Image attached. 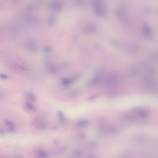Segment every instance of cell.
I'll return each instance as SVG.
<instances>
[{
  "instance_id": "1",
  "label": "cell",
  "mask_w": 158,
  "mask_h": 158,
  "mask_svg": "<svg viewBox=\"0 0 158 158\" xmlns=\"http://www.w3.org/2000/svg\"><path fill=\"white\" fill-rule=\"evenodd\" d=\"M94 12L97 16L104 17L106 16L107 10L103 0H91Z\"/></svg>"
},
{
  "instance_id": "2",
  "label": "cell",
  "mask_w": 158,
  "mask_h": 158,
  "mask_svg": "<svg viewBox=\"0 0 158 158\" xmlns=\"http://www.w3.org/2000/svg\"><path fill=\"white\" fill-rule=\"evenodd\" d=\"M125 10L122 6H118L115 10V15L123 25L127 27H130L131 25V21Z\"/></svg>"
},
{
  "instance_id": "3",
  "label": "cell",
  "mask_w": 158,
  "mask_h": 158,
  "mask_svg": "<svg viewBox=\"0 0 158 158\" xmlns=\"http://www.w3.org/2000/svg\"><path fill=\"white\" fill-rule=\"evenodd\" d=\"M33 123L34 126L39 130H44L46 128L45 121L40 117H36L34 119Z\"/></svg>"
},
{
  "instance_id": "4",
  "label": "cell",
  "mask_w": 158,
  "mask_h": 158,
  "mask_svg": "<svg viewBox=\"0 0 158 158\" xmlns=\"http://www.w3.org/2000/svg\"><path fill=\"white\" fill-rule=\"evenodd\" d=\"M97 30L96 26L93 24H88L85 25L83 28V31L85 33H95Z\"/></svg>"
},
{
  "instance_id": "5",
  "label": "cell",
  "mask_w": 158,
  "mask_h": 158,
  "mask_svg": "<svg viewBox=\"0 0 158 158\" xmlns=\"http://www.w3.org/2000/svg\"><path fill=\"white\" fill-rule=\"evenodd\" d=\"M25 98L27 100L31 101H34L36 100V96L33 93L27 91L24 94Z\"/></svg>"
},
{
  "instance_id": "6",
  "label": "cell",
  "mask_w": 158,
  "mask_h": 158,
  "mask_svg": "<svg viewBox=\"0 0 158 158\" xmlns=\"http://www.w3.org/2000/svg\"><path fill=\"white\" fill-rule=\"evenodd\" d=\"M36 156L39 158H46L48 156L47 153L42 148L38 149L36 151Z\"/></svg>"
},
{
  "instance_id": "7",
  "label": "cell",
  "mask_w": 158,
  "mask_h": 158,
  "mask_svg": "<svg viewBox=\"0 0 158 158\" xmlns=\"http://www.w3.org/2000/svg\"><path fill=\"white\" fill-rule=\"evenodd\" d=\"M89 122L87 120L83 119L78 121L76 124V127L78 128H83L88 126Z\"/></svg>"
},
{
  "instance_id": "8",
  "label": "cell",
  "mask_w": 158,
  "mask_h": 158,
  "mask_svg": "<svg viewBox=\"0 0 158 158\" xmlns=\"http://www.w3.org/2000/svg\"><path fill=\"white\" fill-rule=\"evenodd\" d=\"M27 48L29 50L35 51L37 50V46L36 44L33 41H29L27 43Z\"/></svg>"
},
{
  "instance_id": "9",
  "label": "cell",
  "mask_w": 158,
  "mask_h": 158,
  "mask_svg": "<svg viewBox=\"0 0 158 158\" xmlns=\"http://www.w3.org/2000/svg\"><path fill=\"white\" fill-rule=\"evenodd\" d=\"M134 111L136 113L138 114L139 116L142 117H146L148 116V112L145 110L136 108L134 109Z\"/></svg>"
},
{
  "instance_id": "10",
  "label": "cell",
  "mask_w": 158,
  "mask_h": 158,
  "mask_svg": "<svg viewBox=\"0 0 158 158\" xmlns=\"http://www.w3.org/2000/svg\"><path fill=\"white\" fill-rule=\"evenodd\" d=\"M4 122L6 126L8 127L9 130L10 132H13L15 131V128L13 123L7 120H5Z\"/></svg>"
},
{
  "instance_id": "11",
  "label": "cell",
  "mask_w": 158,
  "mask_h": 158,
  "mask_svg": "<svg viewBox=\"0 0 158 158\" xmlns=\"http://www.w3.org/2000/svg\"><path fill=\"white\" fill-rule=\"evenodd\" d=\"M121 118L124 121L132 122L135 121V119L131 116L128 114H123L121 116Z\"/></svg>"
},
{
  "instance_id": "12",
  "label": "cell",
  "mask_w": 158,
  "mask_h": 158,
  "mask_svg": "<svg viewBox=\"0 0 158 158\" xmlns=\"http://www.w3.org/2000/svg\"><path fill=\"white\" fill-rule=\"evenodd\" d=\"M61 123L64 124L66 123V118L64 115V113L62 111H59L57 113Z\"/></svg>"
},
{
  "instance_id": "13",
  "label": "cell",
  "mask_w": 158,
  "mask_h": 158,
  "mask_svg": "<svg viewBox=\"0 0 158 158\" xmlns=\"http://www.w3.org/2000/svg\"><path fill=\"white\" fill-rule=\"evenodd\" d=\"M106 130V131L110 134H117V133H118L119 131L118 129L116 127H110L108 128H106L104 129V130Z\"/></svg>"
},
{
  "instance_id": "14",
  "label": "cell",
  "mask_w": 158,
  "mask_h": 158,
  "mask_svg": "<svg viewBox=\"0 0 158 158\" xmlns=\"http://www.w3.org/2000/svg\"><path fill=\"white\" fill-rule=\"evenodd\" d=\"M26 107L30 111H35L36 108L32 104V103L29 102H27L25 103V104Z\"/></svg>"
},
{
  "instance_id": "15",
  "label": "cell",
  "mask_w": 158,
  "mask_h": 158,
  "mask_svg": "<svg viewBox=\"0 0 158 158\" xmlns=\"http://www.w3.org/2000/svg\"><path fill=\"white\" fill-rule=\"evenodd\" d=\"M62 83L64 86H68L71 84V81L69 79H64L62 81Z\"/></svg>"
},
{
  "instance_id": "16",
  "label": "cell",
  "mask_w": 158,
  "mask_h": 158,
  "mask_svg": "<svg viewBox=\"0 0 158 158\" xmlns=\"http://www.w3.org/2000/svg\"><path fill=\"white\" fill-rule=\"evenodd\" d=\"M82 152L81 151H79V150H75L73 152V154L74 156L77 157H79L81 156L82 155Z\"/></svg>"
},
{
  "instance_id": "17",
  "label": "cell",
  "mask_w": 158,
  "mask_h": 158,
  "mask_svg": "<svg viewBox=\"0 0 158 158\" xmlns=\"http://www.w3.org/2000/svg\"><path fill=\"white\" fill-rule=\"evenodd\" d=\"M96 145V143L95 142H91L89 143V146L91 147H95Z\"/></svg>"
},
{
  "instance_id": "18",
  "label": "cell",
  "mask_w": 158,
  "mask_h": 158,
  "mask_svg": "<svg viewBox=\"0 0 158 158\" xmlns=\"http://www.w3.org/2000/svg\"><path fill=\"white\" fill-rule=\"evenodd\" d=\"M99 96V95H94V96H91L89 98V100H94L98 96Z\"/></svg>"
},
{
  "instance_id": "19",
  "label": "cell",
  "mask_w": 158,
  "mask_h": 158,
  "mask_svg": "<svg viewBox=\"0 0 158 158\" xmlns=\"http://www.w3.org/2000/svg\"><path fill=\"white\" fill-rule=\"evenodd\" d=\"M0 133L1 135H5L6 132L4 130H1L0 131Z\"/></svg>"
},
{
  "instance_id": "20",
  "label": "cell",
  "mask_w": 158,
  "mask_h": 158,
  "mask_svg": "<svg viewBox=\"0 0 158 158\" xmlns=\"http://www.w3.org/2000/svg\"><path fill=\"white\" fill-rule=\"evenodd\" d=\"M1 77L3 79H6L7 78V76L4 75V74H2V75H1Z\"/></svg>"
}]
</instances>
